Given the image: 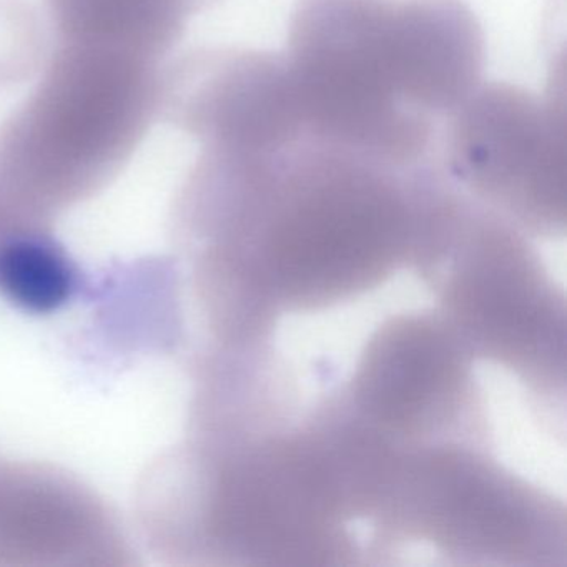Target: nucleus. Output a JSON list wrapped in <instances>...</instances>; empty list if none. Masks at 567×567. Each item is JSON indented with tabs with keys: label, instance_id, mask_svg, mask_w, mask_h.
<instances>
[{
	"label": "nucleus",
	"instance_id": "1",
	"mask_svg": "<svg viewBox=\"0 0 567 567\" xmlns=\"http://www.w3.org/2000/svg\"><path fill=\"white\" fill-rule=\"evenodd\" d=\"M484 54L463 0H298L281 52L308 135L401 167L441 165Z\"/></svg>",
	"mask_w": 567,
	"mask_h": 567
},
{
	"label": "nucleus",
	"instance_id": "2",
	"mask_svg": "<svg viewBox=\"0 0 567 567\" xmlns=\"http://www.w3.org/2000/svg\"><path fill=\"white\" fill-rule=\"evenodd\" d=\"M158 62L62 42L38 89L0 131V184L84 190L117 171L162 104Z\"/></svg>",
	"mask_w": 567,
	"mask_h": 567
},
{
	"label": "nucleus",
	"instance_id": "3",
	"mask_svg": "<svg viewBox=\"0 0 567 567\" xmlns=\"http://www.w3.org/2000/svg\"><path fill=\"white\" fill-rule=\"evenodd\" d=\"M441 165L460 190L514 228L564 231V89L540 95L506 82L477 85L447 124Z\"/></svg>",
	"mask_w": 567,
	"mask_h": 567
},
{
	"label": "nucleus",
	"instance_id": "4",
	"mask_svg": "<svg viewBox=\"0 0 567 567\" xmlns=\"http://www.w3.org/2000/svg\"><path fill=\"white\" fill-rule=\"evenodd\" d=\"M456 235L461 255L446 285V305L487 357L539 386L564 380V311L530 258L517 228L473 204Z\"/></svg>",
	"mask_w": 567,
	"mask_h": 567
},
{
	"label": "nucleus",
	"instance_id": "5",
	"mask_svg": "<svg viewBox=\"0 0 567 567\" xmlns=\"http://www.w3.org/2000/svg\"><path fill=\"white\" fill-rule=\"evenodd\" d=\"M64 44L114 49L161 61L184 34L195 0H48Z\"/></svg>",
	"mask_w": 567,
	"mask_h": 567
},
{
	"label": "nucleus",
	"instance_id": "6",
	"mask_svg": "<svg viewBox=\"0 0 567 567\" xmlns=\"http://www.w3.org/2000/svg\"><path fill=\"white\" fill-rule=\"evenodd\" d=\"M0 287L22 307L49 311L71 295V268L51 245L14 241L0 251Z\"/></svg>",
	"mask_w": 567,
	"mask_h": 567
},
{
	"label": "nucleus",
	"instance_id": "7",
	"mask_svg": "<svg viewBox=\"0 0 567 567\" xmlns=\"http://www.w3.org/2000/svg\"><path fill=\"white\" fill-rule=\"evenodd\" d=\"M210 2H218V0H197V4L200 6V8H204V6L210 4Z\"/></svg>",
	"mask_w": 567,
	"mask_h": 567
}]
</instances>
